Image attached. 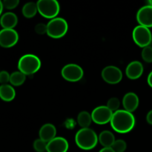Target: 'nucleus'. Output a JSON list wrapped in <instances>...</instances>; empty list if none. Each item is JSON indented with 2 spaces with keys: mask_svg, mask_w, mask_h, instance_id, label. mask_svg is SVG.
I'll list each match as a JSON object with an SVG mask.
<instances>
[{
  "mask_svg": "<svg viewBox=\"0 0 152 152\" xmlns=\"http://www.w3.org/2000/svg\"><path fill=\"white\" fill-rule=\"evenodd\" d=\"M110 123L113 130L116 132L126 134L134 129L135 118L132 113L126 110H118L114 112Z\"/></svg>",
  "mask_w": 152,
  "mask_h": 152,
  "instance_id": "1",
  "label": "nucleus"
},
{
  "mask_svg": "<svg viewBox=\"0 0 152 152\" xmlns=\"http://www.w3.org/2000/svg\"><path fill=\"white\" fill-rule=\"evenodd\" d=\"M75 142L77 146L83 150L93 149L98 142V137L92 129H81L75 135Z\"/></svg>",
  "mask_w": 152,
  "mask_h": 152,
  "instance_id": "2",
  "label": "nucleus"
},
{
  "mask_svg": "<svg viewBox=\"0 0 152 152\" xmlns=\"http://www.w3.org/2000/svg\"><path fill=\"white\" fill-rule=\"evenodd\" d=\"M41 61L34 54H25L19 59L18 69L25 75H32L39 70Z\"/></svg>",
  "mask_w": 152,
  "mask_h": 152,
  "instance_id": "3",
  "label": "nucleus"
},
{
  "mask_svg": "<svg viewBox=\"0 0 152 152\" xmlns=\"http://www.w3.org/2000/svg\"><path fill=\"white\" fill-rule=\"evenodd\" d=\"M37 5L39 14L46 19H54L60 10L59 2L56 0H39Z\"/></svg>",
  "mask_w": 152,
  "mask_h": 152,
  "instance_id": "4",
  "label": "nucleus"
},
{
  "mask_svg": "<svg viewBox=\"0 0 152 152\" xmlns=\"http://www.w3.org/2000/svg\"><path fill=\"white\" fill-rule=\"evenodd\" d=\"M68 28V23L63 18L56 17L47 24V34L51 38L59 39L66 34Z\"/></svg>",
  "mask_w": 152,
  "mask_h": 152,
  "instance_id": "5",
  "label": "nucleus"
},
{
  "mask_svg": "<svg viewBox=\"0 0 152 152\" xmlns=\"http://www.w3.org/2000/svg\"><path fill=\"white\" fill-rule=\"evenodd\" d=\"M132 37L134 42L140 48L149 46L152 42V34L149 28L138 25L134 29Z\"/></svg>",
  "mask_w": 152,
  "mask_h": 152,
  "instance_id": "6",
  "label": "nucleus"
},
{
  "mask_svg": "<svg viewBox=\"0 0 152 152\" xmlns=\"http://www.w3.org/2000/svg\"><path fill=\"white\" fill-rule=\"evenodd\" d=\"M62 77L69 82L80 81L84 75V71L77 64H68L62 68L61 71Z\"/></svg>",
  "mask_w": 152,
  "mask_h": 152,
  "instance_id": "7",
  "label": "nucleus"
},
{
  "mask_svg": "<svg viewBox=\"0 0 152 152\" xmlns=\"http://www.w3.org/2000/svg\"><path fill=\"white\" fill-rule=\"evenodd\" d=\"M114 112L105 105L96 107L91 113L92 121L98 125H105L111 122Z\"/></svg>",
  "mask_w": 152,
  "mask_h": 152,
  "instance_id": "8",
  "label": "nucleus"
},
{
  "mask_svg": "<svg viewBox=\"0 0 152 152\" xmlns=\"http://www.w3.org/2000/svg\"><path fill=\"white\" fill-rule=\"evenodd\" d=\"M102 77L104 81L108 84L115 85L120 83L123 79L121 70L114 65H109L102 71Z\"/></svg>",
  "mask_w": 152,
  "mask_h": 152,
  "instance_id": "9",
  "label": "nucleus"
},
{
  "mask_svg": "<svg viewBox=\"0 0 152 152\" xmlns=\"http://www.w3.org/2000/svg\"><path fill=\"white\" fill-rule=\"evenodd\" d=\"M19 34L14 29H2L0 31V46L4 48H12L18 42Z\"/></svg>",
  "mask_w": 152,
  "mask_h": 152,
  "instance_id": "10",
  "label": "nucleus"
},
{
  "mask_svg": "<svg viewBox=\"0 0 152 152\" xmlns=\"http://www.w3.org/2000/svg\"><path fill=\"white\" fill-rule=\"evenodd\" d=\"M137 20L140 25L149 28H152V7L145 5L141 7L137 13Z\"/></svg>",
  "mask_w": 152,
  "mask_h": 152,
  "instance_id": "11",
  "label": "nucleus"
},
{
  "mask_svg": "<svg viewBox=\"0 0 152 152\" xmlns=\"http://www.w3.org/2000/svg\"><path fill=\"white\" fill-rule=\"evenodd\" d=\"M68 142L62 137H56L47 144V152H67Z\"/></svg>",
  "mask_w": 152,
  "mask_h": 152,
  "instance_id": "12",
  "label": "nucleus"
},
{
  "mask_svg": "<svg viewBox=\"0 0 152 152\" xmlns=\"http://www.w3.org/2000/svg\"><path fill=\"white\" fill-rule=\"evenodd\" d=\"M143 65L139 61H133L128 65L126 74L128 78L131 80H137L142 76L143 73Z\"/></svg>",
  "mask_w": 152,
  "mask_h": 152,
  "instance_id": "13",
  "label": "nucleus"
},
{
  "mask_svg": "<svg viewBox=\"0 0 152 152\" xmlns=\"http://www.w3.org/2000/svg\"><path fill=\"white\" fill-rule=\"evenodd\" d=\"M123 105L126 111L130 113L134 112L139 105V98L137 95L133 92L127 93L123 96Z\"/></svg>",
  "mask_w": 152,
  "mask_h": 152,
  "instance_id": "14",
  "label": "nucleus"
},
{
  "mask_svg": "<svg viewBox=\"0 0 152 152\" xmlns=\"http://www.w3.org/2000/svg\"><path fill=\"white\" fill-rule=\"evenodd\" d=\"M39 139L42 140L46 142H49L56 137V129L53 124L47 123L42 126L39 132Z\"/></svg>",
  "mask_w": 152,
  "mask_h": 152,
  "instance_id": "15",
  "label": "nucleus"
},
{
  "mask_svg": "<svg viewBox=\"0 0 152 152\" xmlns=\"http://www.w3.org/2000/svg\"><path fill=\"white\" fill-rule=\"evenodd\" d=\"M18 23V17L14 13L7 12L0 18V25L2 29H13Z\"/></svg>",
  "mask_w": 152,
  "mask_h": 152,
  "instance_id": "16",
  "label": "nucleus"
},
{
  "mask_svg": "<svg viewBox=\"0 0 152 152\" xmlns=\"http://www.w3.org/2000/svg\"><path fill=\"white\" fill-rule=\"evenodd\" d=\"M16 96V91L13 86L8 84L0 86V98L4 102H10Z\"/></svg>",
  "mask_w": 152,
  "mask_h": 152,
  "instance_id": "17",
  "label": "nucleus"
},
{
  "mask_svg": "<svg viewBox=\"0 0 152 152\" xmlns=\"http://www.w3.org/2000/svg\"><path fill=\"white\" fill-rule=\"evenodd\" d=\"M98 141L104 148H111L114 142H115V137L112 132L105 130L99 134Z\"/></svg>",
  "mask_w": 152,
  "mask_h": 152,
  "instance_id": "18",
  "label": "nucleus"
},
{
  "mask_svg": "<svg viewBox=\"0 0 152 152\" xmlns=\"http://www.w3.org/2000/svg\"><path fill=\"white\" fill-rule=\"evenodd\" d=\"M22 14L27 19L33 18L37 13L38 12L37 3L34 2H28L22 7Z\"/></svg>",
  "mask_w": 152,
  "mask_h": 152,
  "instance_id": "19",
  "label": "nucleus"
},
{
  "mask_svg": "<svg viewBox=\"0 0 152 152\" xmlns=\"http://www.w3.org/2000/svg\"><path fill=\"white\" fill-rule=\"evenodd\" d=\"M91 114H90L87 111H81L78 114L77 122H78L79 126L82 127V129H87V128H88L90 126L91 123Z\"/></svg>",
  "mask_w": 152,
  "mask_h": 152,
  "instance_id": "20",
  "label": "nucleus"
},
{
  "mask_svg": "<svg viewBox=\"0 0 152 152\" xmlns=\"http://www.w3.org/2000/svg\"><path fill=\"white\" fill-rule=\"evenodd\" d=\"M26 80V75L22 74L20 71H14L10 74V83L12 86H20L25 83Z\"/></svg>",
  "mask_w": 152,
  "mask_h": 152,
  "instance_id": "21",
  "label": "nucleus"
},
{
  "mask_svg": "<svg viewBox=\"0 0 152 152\" xmlns=\"http://www.w3.org/2000/svg\"><path fill=\"white\" fill-rule=\"evenodd\" d=\"M142 59L148 63L152 62V46L149 45L143 48L141 53Z\"/></svg>",
  "mask_w": 152,
  "mask_h": 152,
  "instance_id": "22",
  "label": "nucleus"
},
{
  "mask_svg": "<svg viewBox=\"0 0 152 152\" xmlns=\"http://www.w3.org/2000/svg\"><path fill=\"white\" fill-rule=\"evenodd\" d=\"M127 148L126 142L123 140H117L114 142L111 148L115 152H124Z\"/></svg>",
  "mask_w": 152,
  "mask_h": 152,
  "instance_id": "23",
  "label": "nucleus"
},
{
  "mask_svg": "<svg viewBox=\"0 0 152 152\" xmlns=\"http://www.w3.org/2000/svg\"><path fill=\"white\" fill-rule=\"evenodd\" d=\"M48 142L41 139H37L34 142V148L37 152H45L47 150Z\"/></svg>",
  "mask_w": 152,
  "mask_h": 152,
  "instance_id": "24",
  "label": "nucleus"
},
{
  "mask_svg": "<svg viewBox=\"0 0 152 152\" xmlns=\"http://www.w3.org/2000/svg\"><path fill=\"white\" fill-rule=\"evenodd\" d=\"M120 102L118 98L116 97H112L107 102V105L106 106L111 110L112 112H115V111H118V108H120Z\"/></svg>",
  "mask_w": 152,
  "mask_h": 152,
  "instance_id": "25",
  "label": "nucleus"
},
{
  "mask_svg": "<svg viewBox=\"0 0 152 152\" xmlns=\"http://www.w3.org/2000/svg\"><path fill=\"white\" fill-rule=\"evenodd\" d=\"M2 4L4 8L7 10H13L19 5V0H4Z\"/></svg>",
  "mask_w": 152,
  "mask_h": 152,
  "instance_id": "26",
  "label": "nucleus"
},
{
  "mask_svg": "<svg viewBox=\"0 0 152 152\" xmlns=\"http://www.w3.org/2000/svg\"><path fill=\"white\" fill-rule=\"evenodd\" d=\"M10 74L6 71H0V83L1 85H6L10 83Z\"/></svg>",
  "mask_w": 152,
  "mask_h": 152,
  "instance_id": "27",
  "label": "nucleus"
},
{
  "mask_svg": "<svg viewBox=\"0 0 152 152\" xmlns=\"http://www.w3.org/2000/svg\"><path fill=\"white\" fill-rule=\"evenodd\" d=\"M36 33L39 35H43L45 34H47V25L44 23H39L35 26Z\"/></svg>",
  "mask_w": 152,
  "mask_h": 152,
  "instance_id": "28",
  "label": "nucleus"
},
{
  "mask_svg": "<svg viewBox=\"0 0 152 152\" xmlns=\"http://www.w3.org/2000/svg\"><path fill=\"white\" fill-rule=\"evenodd\" d=\"M146 120H147V122H148V124L151 125L152 126V110H151V111H150L147 114Z\"/></svg>",
  "mask_w": 152,
  "mask_h": 152,
  "instance_id": "29",
  "label": "nucleus"
},
{
  "mask_svg": "<svg viewBox=\"0 0 152 152\" xmlns=\"http://www.w3.org/2000/svg\"><path fill=\"white\" fill-rule=\"evenodd\" d=\"M147 81H148V84L149 85L150 87L152 88V71L150 72V74H148V79H147Z\"/></svg>",
  "mask_w": 152,
  "mask_h": 152,
  "instance_id": "30",
  "label": "nucleus"
},
{
  "mask_svg": "<svg viewBox=\"0 0 152 152\" xmlns=\"http://www.w3.org/2000/svg\"><path fill=\"white\" fill-rule=\"evenodd\" d=\"M99 152H115L111 148H103Z\"/></svg>",
  "mask_w": 152,
  "mask_h": 152,
  "instance_id": "31",
  "label": "nucleus"
},
{
  "mask_svg": "<svg viewBox=\"0 0 152 152\" xmlns=\"http://www.w3.org/2000/svg\"><path fill=\"white\" fill-rule=\"evenodd\" d=\"M3 9H4V7H3V4H2V1H0V16H1V13L3 11Z\"/></svg>",
  "mask_w": 152,
  "mask_h": 152,
  "instance_id": "32",
  "label": "nucleus"
},
{
  "mask_svg": "<svg viewBox=\"0 0 152 152\" xmlns=\"http://www.w3.org/2000/svg\"><path fill=\"white\" fill-rule=\"evenodd\" d=\"M148 5H150L152 7V0H150V1H148Z\"/></svg>",
  "mask_w": 152,
  "mask_h": 152,
  "instance_id": "33",
  "label": "nucleus"
}]
</instances>
